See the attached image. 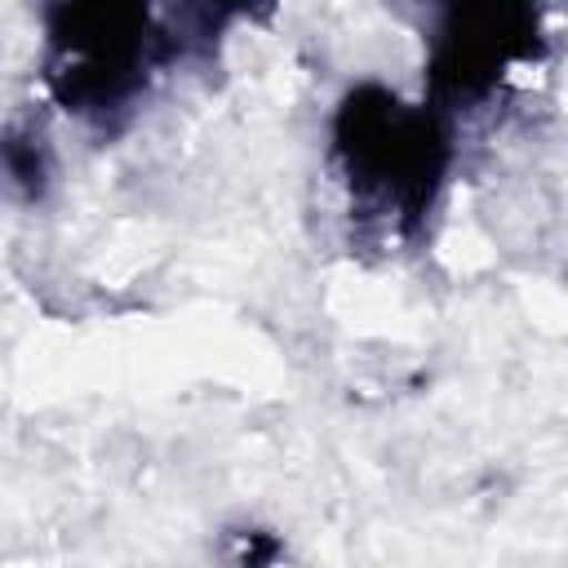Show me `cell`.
<instances>
[{
	"label": "cell",
	"instance_id": "cell-1",
	"mask_svg": "<svg viewBox=\"0 0 568 568\" xmlns=\"http://www.w3.org/2000/svg\"><path fill=\"white\" fill-rule=\"evenodd\" d=\"M337 151L351 186L395 217H417L444 173V133L435 115L404 106L377 84H359L342 102Z\"/></svg>",
	"mask_w": 568,
	"mask_h": 568
},
{
	"label": "cell",
	"instance_id": "cell-2",
	"mask_svg": "<svg viewBox=\"0 0 568 568\" xmlns=\"http://www.w3.org/2000/svg\"><path fill=\"white\" fill-rule=\"evenodd\" d=\"M146 13V0H49V80L75 111H111L133 89Z\"/></svg>",
	"mask_w": 568,
	"mask_h": 568
},
{
	"label": "cell",
	"instance_id": "cell-3",
	"mask_svg": "<svg viewBox=\"0 0 568 568\" xmlns=\"http://www.w3.org/2000/svg\"><path fill=\"white\" fill-rule=\"evenodd\" d=\"M528 31L519 0H457L439 44V80L475 93L515 53V36Z\"/></svg>",
	"mask_w": 568,
	"mask_h": 568
}]
</instances>
